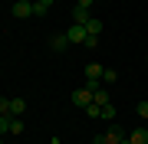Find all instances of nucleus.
I'll use <instances>...</instances> for the list:
<instances>
[{
    "instance_id": "obj_1",
    "label": "nucleus",
    "mask_w": 148,
    "mask_h": 144,
    "mask_svg": "<svg viewBox=\"0 0 148 144\" xmlns=\"http://www.w3.org/2000/svg\"><path fill=\"white\" fill-rule=\"evenodd\" d=\"M69 98H73V105H79V108H89L92 101H95V98H92V92L86 89V85H82V89H76V92H73Z\"/></svg>"
},
{
    "instance_id": "obj_2",
    "label": "nucleus",
    "mask_w": 148,
    "mask_h": 144,
    "mask_svg": "<svg viewBox=\"0 0 148 144\" xmlns=\"http://www.w3.org/2000/svg\"><path fill=\"white\" fill-rule=\"evenodd\" d=\"M66 36H69V43H79V46H86V39H89V33H86V26H82V23H73Z\"/></svg>"
},
{
    "instance_id": "obj_3",
    "label": "nucleus",
    "mask_w": 148,
    "mask_h": 144,
    "mask_svg": "<svg viewBox=\"0 0 148 144\" xmlns=\"http://www.w3.org/2000/svg\"><path fill=\"white\" fill-rule=\"evenodd\" d=\"M13 16H16V20H30V16H33V3H30V0H16V3H13Z\"/></svg>"
},
{
    "instance_id": "obj_4",
    "label": "nucleus",
    "mask_w": 148,
    "mask_h": 144,
    "mask_svg": "<svg viewBox=\"0 0 148 144\" xmlns=\"http://www.w3.org/2000/svg\"><path fill=\"white\" fill-rule=\"evenodd\" d=\"M49 46H53V53H66V46H69V36H66V33H56V36L49 39Z\"/></svg>"
},
{
    "instance_id": "obj_5",
    "label": "nucleus",
    "mask_w": 148,
    "mask_h": 144,
    "mask_svg": "<svg viewBox=\"0 0 148 144\" xmlns=\"http://www.w3.org/2000/svg\"><path fill=\"white\" fill-rule=\"evenodd\" d=\"M128 144H148V131L145 128H135L132 134H128Z\"/></svg>"
},
{
    "instance_id": "obj_6",
    "label": "nucleus",
    "mask_w": 148,
    "mask_h": 144,
    "mask_svg": "<svg viewBox=\"0 0 148 144\" xmlns=\"http://www.w3.org/2000/svg\"><path fill=\"white\" fill-rule=\"evenodd\" d=\"M23 112H27V101H23V98H10V115L20 118Z\"/></svg>"
},
{
    "instance_id": "obj_7",
    "label": "nucleus",
    "mask_w": 148,
    "mask_h": 144,
    "mask_svg": "<svg viewBox=\"0 0 148 144\" xmlns=\"http://www.w3.org/2000/svg\"><path fill=\"white\" fill-rule=\"evenodd\" d=\"M73 20H76V23H82V26H86V23L92 20V13L86 10V7H76V10H73Z\"/></svg>"
},
{
    "instance_id": "obj_8",
    "label": "nucleus",
    "mask_w": 148,
    "mask_h": 144,
    "mask_svg": "<svg viewBox=\"0 0 148 144\" xmlns=\"http://www.w3.org/2000/svg\"><path fill=\"white\" fill-rule=\"evenodd\" d=\"M92 98H95V105H109V89L95 85V92H92Z\"/></svg>"
},
{
    "instance_id": "obj_9",
    "label": "nucleus",
    "mask_w": 148,
    "mask_h": 144,
    "mask_svg": "<svg viewBox=\"0 0 148 144\" xmlns=\"http://www.w3.org/2000/svg\"><path fill=\"white\" fill-rule=\"evenodd\" d=\"M122 141H125V138H122L119 128H109V131H106V144H122Z\"/></svg>"
},
{
    "instance_id": "obj_10",
    "label": "nucleus",
    "mask_w": 148,
    "mask_h": 144,
    "mask_svg": "<svg viewBox=\"0 0 148 144\" xmlns=\"http://www.w3.org/2000/svg\"><path fill=\"white\" fill-rule=\"evenodd\" d=\"M86 33H89V36H99V33H102V20H95V16H92V20L86 23Z\"/></svg>"
},
{
    "instance_id": "obj_11",
    "label": "nucleus",
    "mask_w": 148,
    "mask_h": 144,
    "mask_svg": "<svg viewBox=\"0 0 148 144\" xmlns=\"http://www.w3.org/2000/svg\"><path fill=\"white\" fill-rule=\"evenodd\" d=\"M99 118H106V121H112V118H115V105H99Z\"/></svg>"
},
{
    "instance_id": "obj_12",
    "label": "nucleus",
    "mask_w": 148,
    "mask_h": 144,
    "mask_svg": "<svg viewBox=\"0 0 148 144\" xmlns=\"http://www.w3.org/2000/svg\"><path fill=\"white\" fill-rule=\"evenodd\" d=\"M10 118H13V115H0V134L10 131Z\"/></svg>"
},
{
    "instance_id": "obj_13",
    "label": "nucleus",
    "mask_w": 148,
    "mask_h": 144,
    "mask_svg": "<svg viewBox=\"0 0 148 144\" xmlns=\"http://www.w3.org/2000/svg\"><path fill=\"white\" fill-rule=\"evenodd\" d=\"M115 79H119V72H115V69H106V72H102V82H109V85H112Z\"/></svg>"
},
{
    "instance_id": "obj_14",
    "label": "nucleus",
    "mask_w": 148,
    "mask_h": 144,
    "mask_svg": "<svg viewBox=\"0 0 148 144\" xmlns=\"http://www.w3.org/2000/svg\"><path fill=\"white\" fill-rule=\"evenodd\" d=\"M23 131V121L20 118H10V134H20Z\"/></svg>"
},
{
    "instance_id": "obj_15",
    "label": "nucleus",
    "mask_w": 148,
    "mask_h": 144,
    "mask_svg": "<svg viewBox=\"0 0 148 144\" xmlns=\"http://www.w3.org/2000/svg\"><path fill=\"white\" fill-rule=\"evenodd\" d=\"M49 13V7H43V3H33V16H46Z\"/></svg>"
},
{
    "instance_id": "obj_16",
    "label": "nucleus",
    "mask_w": 148,
    "mask_h": 144,
    "mask_svg": "<svg viewBox=\"0 0 148 144\" xmlns=\"http://www.w3.org/2000/svg\"><path fill=\"white\" fill-rule=\"evenodd\" d=\"M0 115H10V98H0Z\"/></svg>"
},
{
    "instance_id": "obj_17",
    "label": "nucleus",
    "mask_w": 148,
    "mask_h": 144,
    "mask_svg": "<svg viewBox=\"0 0 148 144\" xmlns=\"http://www.w3.org/2000/svg\"><path fill=\"white\" fill-rule=\"evenodd\" d=\"M86 115H89V118H99V105H95V101H92V105L86 108Z\"/></svg>"
},
{
    "instance_id": "obj_18",
    "label": "nucleus",
    "mask_w": 148,
    "mask_h": 144,
    "mask_svg": "<svg viewBox=\"0 0 148 144\" xmlns=\"http://www.w3.org/2000/svg\"><path fill=\"white\" fill-rule=\"evenodd\" d=\"M138 118H148V101H138Z\"/></svg>"
},
{
    "instance_id": "obj_19",
    "label": "nucleus",
    "mask_w": 148,
    "mask_h": 144,
    "mask_svg": "<svg viewBox=\"0 0 148 144\" xmlns=\"http://www.w3.org/2000/svg\"><path fill=\"white\" fill-rule=\"evenodd\" d=\"M92 144H106V134H95V138H92Z\"/></svg>"
},
{
    "instance_id": "obj_20",
    "label": "nucleus",
    "mask_w": 148,
    "mask_h": 144,
    "mask_svg": "<svg viewBox=\"0 0 148 144\" xmlns=\"http://www.w3.org/2000/svg\"><path fill=\"white\" fill-rule=\"evenodd\" d=\"M76 7H86V10H89V7H92V0H79Z\"/></svg>"
},
{
    "instance_id": "obj_21",
    "label": "nucleus",
    "mask_w": 148,
    "mask_h": 144,
    "mask_svg": "<svg viewBox=\"0 0 148 144\" xmlns=\"http://www.w3.org/2000/svg\"><path fill=\"white\" fill-rule=\"evenodd\" d=\"M36 3H43V7H53V0H36Z\"/></svg>"
},
{
    "instance_id": "obj_22",
    "label": "nucleus",
    "mask_w": 148,
    "mask_h": 144,
    "mask_svg": "<svg viewBox=\"0 0 148 144\" xmlns=\"http://www.w3.org/2000/svg\"><path fill=\"white\" fill-rule=\"evenodd\" d=\"M49 144H59V138H53V141H49Z\"/></svg>"
},
{
    "instance_id": "obj_23",
    "label": "nucleus",
    "mask_w": 148,
    "mask_h": 144,
    "mask_svg": "<svg viewBox=\"0 0 148 144\" xmlns=\"http://www.w3.org/2000/svg\"><path fill=\"white\" fill-rule=\"evenodd\" d=\"M0 144H3V134H0Z\"/></svg>"
}]
</instances>
